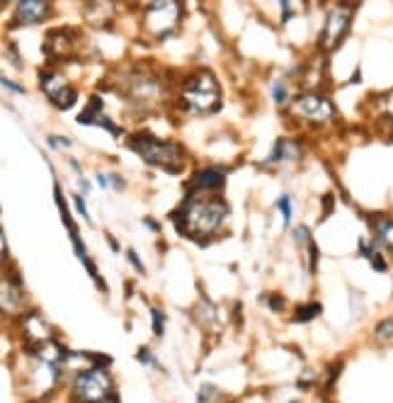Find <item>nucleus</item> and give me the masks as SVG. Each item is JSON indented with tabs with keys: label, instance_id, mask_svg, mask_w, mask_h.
I'll return each mask as SVG.
<instances>
[{
	"label": "nucleus",
	"instance_id": "1",
	"mask_svg": "<svg viewBox=\"0 0 393 403\" xmlns=\"http://www.w3.org/2000/svg\"><path fill=\"white\" fill-rule=\"evenodd\" d=\"M228 214V204L223 197H207V192H189L184 197L182 207L173 214V221L180 233L204 241L211 238L223 226V218Z\"/></svg>",
	"mask_w": 393,
	"mask_h": 403
},
{
	"label": "nucleus",
	"instance_id": "2",
	"mask_svg": "<svg viewBox=\"0 0 393 403\" xmlns=\"http://www.w3.org/2000/svg\"><path fill=\"white\" fill-rule=\"evenodd\" d=\"M134 153L141 155V160L148 165H155V168L165 170V173H182L184 168V148L177 144V141H163L155 139L148 131H139V134H131L129 141H126Z\"/></svg>",
	"mask_w": 393,
	"mask_h": 403
},
{
	"label": "nucleus",
	"instance_id": "3",
	"mask_svg": "<svg viewBox=\"0 0 393 403\" xmlns=\"http://www.w3.org/2000/svg\"><path fill=\"white\" fill-rule=\"evenodd\" d=\"M180 105L189 114H209V112H216L221 107V87H218V80L213 78V73L207 71V68L192 73L184 80L182 92H180Z\"/></svg>",
	"mask_w": 393,
	"mask_h": 403
},
{
	"label": "nucleus",
	"instance_id": "4",
	"mask_svg": "<svg viewBox=\"0 0 393 403\" xmlns=\"http://www.w3.org/2000/svg\"><path fill=\"white\" fill-rule=\"evenodd\" d=\"M112 396V377L107 369L87 367L73 377V401L76 403H102Z\"/></svg>",
	"mask_w": 393,
	"mask_h": 403
},
{
	"label": "nucleus",
	"instance_id": "5",
	"mask_svg": "<svg viewBox=\"0 0 393 403\" xmlns=\"http://www.w3.org/2000/svg\"><path fill=\"white\" fill-rule=\"evenodd\" d=\"M180 17H182V3L177 0H155L146 5V29L160 42L177 29Z\"/></svg>",
	"mask_w": 393,
	"mask_h": 403
},
{
	"label": "nucleus",
	"instance_id": "6",
	"mask_svg": "<svg viewBox=\"0 0 393 403\" xmlns=\"http://www.w3.org/2000/svg\"><path fill=\"white\" fill-rule=\"evenodd\" d=\"M354 10H357V3H344V5H338L335 10H330L328 19H325L318 37V44L323 51H335L342 44V39L349 32V24H352Z\"/></svg>",
	"mask_w": 393,
	"mask_h": 403
},
{
	"label": "nucleus",
	"instance_id": "7",
	"mask_svg": "<svg viewBox=\"0 0 393 403\" xmlns=\"http://www.w3.org/2000/svg\"><path fill=\"white\" fill-rule=\"evenodd\" d=\"M294 110L301 119H308L313 124H325V121L335 119V105L328 95L320 92H304L301 97H296Z\"/></svg>",
	"mask_w": 393,
	"mask_h": 403
},
{
	"label": "nucleus",
	"instance_id": "8",
	"mask_svg": "<svg viewBox=\"0 0 393 403\" xmlns=\"http://www.w3.org/2000/svg\"><path fill=\"white\" fill-rule=\"evenodd\" d=\"M39 85H42L44 95H46L58 110H68V107L76 105L78 90L71 87V83H68L58 71H42L39 73Z\"/></svg>",
	"mask_w": 393,
	"mask_h": 403
},
{
	"label": "nucleus",
	"instance_id": "9",
	"mask_svg": "<svg viewBox=\"0 0 393 403\" xmlns=\"http://www.w3.org/2000/svg\"><path fill=\"white\" fill-rule=\"evenodd\" d=\"M51 15V3L46 0H19L15 3V12L10 24L12 27H32V24H39Z\"/></svg>",
	"mask_w": 393,
	"mask_h": 403
},
{
	"label": "nucleus",
	"instance_id": "10",
	"mask_svg": "<svg viewBox=\"0 0 393 403\" xmlns=\"http://www.w3.org/2000/svg\"><path fill=\"white\" fill-rule=\"evenodd\" d=\"M126 95L134 100V105H150V102L158 100L160 85L148 73H131L126 78Z\"/></svg>",
	"mask_w": 393,
	"mask_h": 403
},
{
	"label": "nucleus",
	"instance_id": "11",
	"mask_svg": "<svg viewBox=\"0 0 393 403\" xmlns=\"http://www.w3.org/2000/svg\"><path fill=\"white\" fill-rule=\"evenodd\" d=\"M76 32L71 29H53L44 39V53L51 61H63V58H71L76 53Z\"/></svg>",
	"mask_w": 393,
	"mask_h": 403
},
{
	"label": "nucleus",
	"instance_id": "12",
	"mask_svg": "<svg viewBox=\"0 0 393 403\" xmlns=\"http://www.w3.org/2000/svg\"><path fill=\"white\" fill-rule=\"evenodd\" d=\"M78 124H90V126H100V129L110 131L112 136H121V129L105 114V105H102L100 97H92L87 102L85 110L78 114Z\"/></svg>",
	"mask_w": 393,
	"mask_h": 403
},
{
	"label": "nucleus",
	"instance_id": "13",
	"mask_svg": "<svg viewBox=\"0 0 393 403\" xmlns=\"http://www.w3.org/2000/svg\"><path fill=\"white\" fill-rule=\"evenodd\" d=\"M226 187V173L216 165L211 168L199 170L192 178V185H189V192H221Z\"/></svg>",
	"mask_w": 393,
	"mask_h": 403
},
{
	"label": "nucleus",
	"instance_id": "14",
	"mask_svg": "<svg viewBox=\"0 0 393 403\" xmlns=\"http://www.w3.org/2000/svg\"><path fill=\"white\" fill-rule=\"evenodd\" d=\"M22 333H24V338H27V348H37V345H44V343H49V340H53L51 328H49V323L39 314L24 316Z\"/></svg>",
	"mask_w": 393,
	"mask_h": 403
},
{
	"label": "nucleus",
	"instance_id": "15",
	"mask_svg": "<svg viewBox=\"0 0 393 403\" xmlns=\"http://www.w3.org/2000/svg\"><path fill=\"white\" fill-rule=\"evenodd\" d=\"M304 158V148L299 146V141L294 139H277L272 153L267 155L265 163L267 165H277V163H299Z\"/></svg>",
	"mask_w": 393,
	"mask_h": 403
},
{
	"label": "nucleus",
	"instance_id": "16",
	"mask_svg": "<svg viewBox=\"0 0 393 403\" xmlns=\"http://www.w3.org/2000/svg\"><path fill=\"white\" fill-rule=\"evenodd\" d=\"M27 304L22 291V282L12 275H5L3 280V311L5 314H19V309Z\"/></svg>",
	"mask_w": 393,
	"mask_h": 403
},
{
	"label": "nucleus",
	"instance_id": "17",
	"mask_svg": "<svg viewBox=\"0 0 393 403\" xmlns=\"http://www.w3.org/2000/svg\"><path fill=\"white\" fill-rule=\"evenodd\" d=\"M372 228H374V236H376V243L386 246L388 250H393V218H372Z\"/></svg>",
	"mask_w": 393,
	"mask_h": 403
},
{
	"label": "nucleus",
	"instance_id": "18",
	"mask_svg": "<svg viewBox=\"0 0 393 403\" xmlns=\"http://www.w3.org/2000/svg\"><path fill=\"white\" fill-rule=\"evenodd\" d=\"M53 197H56V207L58 212H61V218H63V226L68 228V233L76 231V221L71 218V214H68V204H66V197H63V189L58 182H53Z\"/></svg>",
	"mask_w": 393,
	"mask_h": 403
},
{
	"label": "nucleus",
	"instance_id": "19",
	"mask_svg": "<svg viewBox=\"0 0 393 403\" xmlns=\"http://www.w3.org/2000/svg\"><path fill=\"white\" fill-rule=\"evenodd\" d=\"M320 311H323V306H320L318 301L301 306V309H296V314H294V323H308V320H313L315 316L320 314Z\"/></svg>",
	"mask_w": 393,
	"mask_h": 403
},
{
	"label": "nucleus",
	"instance_id": "20",
	"mask_svg": "<svg viewBox=\"0 0 393 403\" xmlns=\"http://www.w3.org/2000/svg\"><path fill=\"white\" fill-rule=\"evenodd\" d=\"M374 335H376V340H393V316L378 320L376 328H374Z\"/></svg>",
	"mask_w": 393,
	"mask_h": 403
},
{
	"label": "nucleus",
	"instance_id": "21",
	"mask_svg": "<svg viewBox=\"0 0 393 403\" xmlns=\"http://www.w3.org/2000/svg\"><path fill=\"white\" fill-rule=\"evenodd\" d=\"M277 209L281 212V218H284V226H289V223H291V216H294V209H291V197H289V194H281V197L277 199Z\"/></svg>",
	"mask_w": 393,
	"mask_h": 403
},
{
	"label": "nucleus",
	"instance_id": "22",
	"mask_svg": "<svg viewBox=\"0 0 393 403\" xmlns=\"http://www.w3.org/2000/svg\"><path fill=\"white\" fill-rule=\"evenodd\" d=\"M272 95H274V102L279 107H284L286 102H289V90H286V85L281 80H274L272 83Z\"/></svg>",
	"mask_w": 393,
	"mask_h": 403
},
{
	"label": "nucleus",
	"instance_id": "23",
	"mask_svg": "<svg viewBox=\"0 0 393 403\" xmlns=\"http://www.w3.org/2000/svg\"><path fill=\"white\" fill-rule=\"evenodd\" d=\"M165 318H168V316H165L160 309H150V320H153V335H155V338H163Z\"/></svg>",
	"mask_w": 393,
	"mask_h": 403
},
{
	"label": "nucleus",
	"instance_id": "24",
	"mask_svg": "<svg viewBox=\"0 0 393 403\" xmlns=\"http://www.w3.org/2000/svg\"><path fill=\"white\" fill-rule=\"evenodd\" d=\"M136 359H139L141 364H146V367H150V369H160V362L155 359V354L150 352L148 348H141L139 354H136Z\"/></svg>",
	"mask_w": 393,
	"mask_h": 403
},
{
	"label": "nucleus",
	"instance_id": "25",
	"mask_svg": "<svg viewBox=\"0 0 393 403\" xmlns=\"http://www.w3.org/2000/svg\"><path fill=\"white\" fill-rule=\"evenodd\" d=\"M213 398H218V388L211 386V384H204V386L199 388L197 403H213Z\"/></svg>",
	"mask_w": 393,
	"mask_h": 403
},
{
	"label": "nucleus",
	"instance_id": "26",
	"mask_svg": "<svg viewBox=\"0 0 393 403\" xmlns=\"http://www.w3.org/2000/svg\"><path fill=\"white\" fill-rule=\"evenodd\" d=\"M357 248H359V255L367 257V260H372V257L376 255V250H374V246L367 241V238H359V241H357Z\"/></svg>",
	"mask_w": 393,
	"mask_h": 403
},
{
	"label": "nucleus",
	"instance_id": "27",
	"mask_svg": "<svg viewBox=\"0 0 393 403\" xmlns=\"http://www.w3.org/2000/svg\"><path fill=\"white\" fill-rule=\"evenodd\" d=\"M46 141H49V146H51V148H71V146H73L71 139H66V136H56V134H51Z\"/></svg>",
	"mask_w": 393,
	"mask_h": 403
},
{
	"label": "nucleus",
	"instance_id": "28",
	"mask_svg": "<svg viewBox=\"0 0 393 403\" xmlns=\"http://www.w3.org/2000/svg\"><path fill=\"white\" fill-rule=\"evenodd\" d=\"M294 241L299 243V246H301V243H306V246H308V243H311V231H308V226H296V228H294Z\"/></svg>",
	"mask_w": 393,
	"mask_h": 403
},
{
	"label": "nucleus",
	"instance_id": "29",
	"mask_svg": "<svg viewBox=\"0 0 393 403\" xmlns=\"http://www.w3.org/2000/svg\"><path fill=\"white\" fill-rule=\"evenodd\" d=\"M73 204H76V209H78V214H80L85 221H90V212H87V207H85V199L80 197V194H73Z\"/></svg>",
	"mask_w": 393,
	"mask_h": 403
},
{
	"label": "nucleus",
	"instance_id": "30",
	"mask_svg": "<svg viewBox=\"0 0 393 403\" xmlns=\"http://www.w3.org/2000/svg\"><path fill=\"white\" fill-rule=\"evenodd\" d=\"M265 299H267V306H270L272 311H284V296L270 294V296H265Z\"/></svg>",
	"mask_w": 393,
	"mask_h": 403
},
{
	"label": "nucleus",
	"instance_id": "31",
	"mask_svg": "<svg viewBox=\"0 0 393 403\" xmlns=\"http://www.w3.org/2000/svg\"><path fill=\"white\" fill-rule=\"evenodd\" d=\"M126 257H129V262H131V265L136 267V272H139V275H143V272H146V267H143V262L139 260V255H136V250H134V248H129V250H126Z\"/></svg>",
	"mask_w": 393,
	"mask_h": 403
},
{
	"label": "nucleus",
	"instance_id": "32",
	"mask_svg": "<svg viewBox=\"0 0 393 403\" xmlns=\"http://www.w3.org/2000/svg\"><path fill=\"white\" fill-rule=\"evenodd\" d=\"M340 372H342V362H335V364H330V367H328V386H333V384L338 381Z\"/></svg>",
	"mask_w": 393,
	"mask_h": 403
},
{
	"label": "nucleus",
	"instance_id": "33",
	"mask_svg": "<svg viewBox=\"0 0 393 403\" xmlns=\"http://www.w3.org/2000/svg\"><path fill=\"white\" fill-rule=\"evenodd\" d=\"M369 262H372V267H374L376 272H386V270H388V262L383 260V255H378V252H376V255H374Z\"/></svg>",
	"mask_w": 393,
	"mask_h": 403
},
{
	"label": "nucleus",
	"instance_id": "34",
	"mask_svg": "<svg viewBox=\"0 0 393 403\" xmlns=\"http://www.w3.org/2000/svg\"><path fill=\"white\" fill-rule=\"evenodd\" d=\"M107 182H110V187H114V189H124L126 187V182H124V178H119V175H107Z\"/></svg>",
	"mask_w": 393,
	"mask_h": 403
},
{
	"label": "nucleus",
	"instance_id": "35",
	"mask_svg": "<svg viewBox=\"0 0 393 403\" xmlns=\"http://www.w3.org/2000/svg\"><path fill=\"white\" fill-rule=\"evenodd\" d=\"M3 85L8 87V90L17 92V95H27V90H24L22 85H17V83H12V80H10V78H3Z\"/></svg>",
	"mask_w": 393,
	"mask_h": 403
},
{
	"label": "nucleus",
	"instance_id": "36",
	"mask_svg": "<svg viewBox=\"0 0 393 403\" xmlns=\"http://www.w3.org/2000/svg\"><path fill=\"white\" fill-rule=\"evenodd\" d=\"M279 5H281V19H284V22H289L291 15H294V5L296 3H279Z\"/></svg>",
	"mask_w": 393,
	"mask_h": 403
},
{
	"label": "nucleus",
	"instance_id": "37",
	"mask_svg": "<svg viewBox=\"0 0 393 403\" xmlns=\"http://www.w3.org/2000/svg\"><path fill=\"white\" fill-rule=\"evenodd\" d=\"M8 58H12L15 66L22 68V58H19V53H17V49H15V44H12V46H8Z\"/></svg>",
	"mask_w": 393,
	"mask_h": 403
},
{
	"label": "nucleus",
	"instance_id": "38",
	"mask_svg": "<svg viewBox=\"0 0 393 403\" xmlns=\"http://www.w3.org/2000/svg\"><path fill=\"white\" fill-rule=\"evenodd\" d=\"M143 226H146V228H150L153 233H160V223H155L153 218H143Z\"/></svg>",
	"mask_w": 393,
	"mask_h": 403
},
{
	"label": "nucleus",
	"instance_id": "39",
	"mask_svg": "<svg viewBox=\"0 0 393 403\" xmlns=\"http://www.w3.org/2000/svg\"><path fill=\"white\" fill-rule=\"evenodd\" d=\"M0 243H3V257H8V238H5V231H3V241Z\"/></svg>",
	"mask_w": 393,
	"mask_h": 403
},
{
	"label": "nucleus",
	"instance_id": "40",
	"mask_svg": "<svg viewBox=\"0 0 393 403\" xmlns=\"http://www.w3.org/2000/svg\"><path fill=\"white\" fill-rule=\"evenodd\" d=\"M102 403H119V396H116V393H112V396H110V398H105Z\"/></svg>",
	"mask_w": 393,
	"mask_h": 403
},
{
	"label": "nucleus",
	"instance_id": "41",
	"mask_svg": "<svg viewBox=\"0 0 393 403\" xmlns=\"http://www.w3.org/2000/svg\"><path fill=\"white\" fill-rule=\"evenodd\" d=\"M107 243H110V246H112V250H119V246H116V241H114V238H112V236H107Z\"/></svg>",
	"mask_w": 393,
	"mask_h": 403
},
{
	"label": "nucleus",
	"instance_id": "42",
	"mask_svg": "<svg viewBox=\"0 0 393 403\" xmlns=\"http://www.w3.org/2000/svg\"><path fill=\"white\" fill-rule=\"evenodd\" d=\"M357 80H359V68L354 71V76H352V85H357Z\"/></svg>",
	"mask_w": 393,
	"mask_h": 403
}]
</instances>
